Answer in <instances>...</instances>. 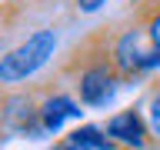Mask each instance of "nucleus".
Segmentation results:
<instances>
[{
    "instance_id": "obj_2",
    "label": "nucleus",
    "mask_w": 160,
    "mask_h": 150,
    "mask_svg": "<svg viewBox=\"0 0 160 150\" xmlns=\"http://www.w3.org/2000/svg\"><path fill=\"white\" fill-rule=\"evenodd\" d=\"M57 53V30L53 27H40L33 30L27 40H20L17 47H10L0 57V83L3 87H17L23 80L37 77Z\"/></svg>"
},
{
    "instance_id": "obj_10",
    "label": "nucleus",
    "mask_w": 160,
    "mask_h": 150,
    "mask_svg": "<svg viewBox=\"0 0 160 150\" xmlns=\"http://www.w3.org/2000/svg\"><path fill=\"white\" fill-rule=\"evenodd\" d=\"M103 7H107V0H73V10H77V13H83V17L100 13Z\"/></svg>"
},
{
    "instance_id": "obj_7",
    "label": "nucleus",
    "mask_w": 160,
    "mask_h": 150,
    "mask_svg": "<svg viewBox=\"0 0 160 150\" xmlns=\"http://www.w3.org/2000/svg\"><path fill=\"white\" fill-rule=\"evenodd\" d=\"M57 147H63V150H113L117 143H113V137L107 133V127L80 123V127H73L70 133L60 137Z\"/></svg>"
},
{
    "instance_id": "obj_3",
    "label": "nucleus",
    "mask_w": 160,
    "mask_h": 150,
    "mask_svg": "<svg viewBox=\"0 0 160 150\" xmlns=\"http://www.w3.org/2000/svg\"><path fill=\"white\" fill-rule=\"evenodd\" d=\"M153 50L157 47H153L143 20L133 23V27L117 30V33L110 37V60H113V67L120 70L123 80H137L140 73H147V60H150Z\"/></svg>"
},
{
    "instance_id": "obj_11",
    "label": "nucleus",
    "mask_w": 160,
    "mask_h": 150,
    "mask_svg": "<svg viewBox=\"0 0 160 150\" xmlns=\"http://www.w3.org/2000/svg\"><path fill=\"white\" fill-rule=\"evenodd\" d=\"M127 3H130V7H133V10H140V7H143V3H150V0H127Z\"/></svg>"
},
{
    "instance_id": "obj_8",
    "label": "nucleus",
    "mask_w": 160,
    "mask_h": 150,
    "mask_svg": "<svg viewBox=\"0 0 160 150\" xmlns=\"http://www.w3.org/2000/svg\"><path fill=\"white\" fill-rule=\"evenodd\" d=\"M140 20L147 23L150 40H153V47L160 50V0H150V3H143V7H140Z\"/></svg>"
},
{
    "instance_id": "obj_4",
    "label": "nucleus",
    "mask_w": 160,
    "mask_h": 150,
    "mask_svg": "<svg viewBox=\"0 0 160 150\" xmlns=\"http://www.w3.org/2000/svg\"><path fill=\"white\" fill-rule=\"evenodd\" d=\"M0 120H3V130L13 137H43L47 133L40 123V103L27 90L7 87L3 103H0Z\"/></svg>"
},
{
    "instance_id": "obj_6",
    "label": "nucleus",
    "mask_w": 160,
    "mask_h": 150,
    "mask_svg": "<svg viewBox=\"0 0 160 150\" xmlns=\"http://www.w3.org/2000/svg\"><path fill=\"white\" fill-rule=\"evenodd\" d=\"M83 117V100L77 93H47L40 100V123L47 133H60L67 120Z\"/></svg>"
},
{
    "instance_id": "obj_1",
    "label": "nucleus",
    "mask_w": 160,
    "mask_h": 150,
    "mask_svg": "<svg viewBox=\"0 0 160 150\" xmlns=\"http://www.w3.org/2000/svg\"><path fill=\"white\" fill-rule=\"evenodd\" d=\"M77 77H73V93L83 100V107L87 110H103L113 103L117 97V90L127 83V80L120 77V70L113 67V60H110V37L100 40V47L90 50L80 57L77 50Z\"/></svg>"
},
{
    "instance_id": "obj_9",
    "label": "nucleus",
    "mask_w": 160,
    "mask_h": 150,
    "mask_svg": "<svg viewBox=\"0 0 160 150\" xmlns=\"http://www.w3.org/2000/svg\"><path fill=\"white\" fill-rule=\"evenodd\" d=\"M143 113H147V123H150V133H153V140L160 143V83H157V87H150Z\"/></svg>"
},
{
    "instance_id": "obj_5",
    "label": "nucleus",
    "mask_w": 160,
    "mask_h": 150,
    "mask_svg": "<svg viewBox=\"0 0 160 150\" xmlns=\"http://www.w3.org/2000/svg\"><path fill=\"white\" fill-rule=\"evenodd\" d=\"M107 133L113 137V143L117 147H147L150 143V123H147V113H140L137 107H127V110H117V113H110L107 117Z\"/></svg>"
}]
</instances>
